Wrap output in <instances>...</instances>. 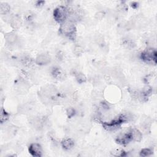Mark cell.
<instances>
[{
	"instance_id": "cell-11",
	"label": "cell",
	"mask_w": 157,
	"mask_h": 157,
	"mask_svg": "<svg viewBox=\"0 0 157 157\" xmlns=\"http://www.w3.org/2000/svg\"><path fill=\"white\" fill-rule=\"evenodd\" d=\"M10 6L6 3H2L0 4V12L3 15H6L10 11Z\"/></svg>"
},
{
	"instance_id": "cell-2",
	"label": "cell",
	"mask_w": 157,
	"mask_h": 157,
	"mask_svg": "<svg viewBox=\"0 0 157 157\" xmlns=\"http://www.w3.org/2000/svg\"><path fill=\"white\" fill-rule=\"evenodd\" d=\"M68 15V11L64 7L60 6L56 8L54 12V16L55 20L62 22L64 21Z\"/></svg>"
},
{
	"instance_id": "cell-3",
	"label": "cell",
	"mask_w": 157,
	"mask_h": 157,
	"mask_svg": "<svg viewBox=\"0 0 157 157\" xmlns=\"http://www.w3.org/2000/svg\"><path fill=\"white\" fill-rule=\"evenodd\" d=\"M42 92L48 96L49 97L52 98L53 97L57 95L58 93V90L55 86L53 85H49L45 87L44 88H43Z\"/></svg>"
},
{
	"instance_id": "cell-8",
	"label": "cell",
	"mask_w": 157,
	"mask_h": 157,
	"mask_svg": "<svg viewBox=\"0 0 157 157\" xmlns=\"http://www.w3.org/2000/svg\"><path fill=\"white\" fill-rule=\"evenodd\" d=\"M132 140L139 142L142 139V133L137 129H133L130 131Z\"/></svg>"
},
{
	"instance_id": "cell-14",
	"label": "cell",
	"mask_w": 157,
	"mask_h": 157,
	"mask_svg": "<svg viewBox=\"0 0 157 157\" xmlns=\"http://www.w3.org/2000/svg\"><path fill=\"white\" fill-rule=\"evenodd\" d=\"M8 119V114L6 113L5 110H2L1 111V117H0V121H1L2 123H3L5 122H6Z\"/></svg>"
},
{
	"instance_id": "cell-10",
	"label": "cell",
	"mask_w": 157,
	"mask_h": 157,
	"mask_svg": "<svg viewBox=\"0 0 157 157\" xmlns=\"http://www.w3.org/2000/svg\"><path fill=\"white\" fill-rule=\"evenodd\" d=\"M63 147L66 150H70L74 147V141L70 138L64 139L61 142Z\"/></svg>"
},
{
	"instance_id": "cell-17",
	"label": "cell",
	"mask_w": 157,
	"mask_h": 157,
	"mask_svg": "<svg viewBox=\"0 0 157 157\" xmlns=\"http://www.w3.org/2000/svg\"><path fill=\"white\" fill-rule=\"evenodd\" d=\"M95 17L96 19H99V20H101L102 19L103 17H104V13L103 12H98L95 15Z\"/></svg>"
},
{
	"instance_id": "cell-16",
	"label": "cell",
	"mask_w": 157,
	"mask_h": 157,
	"mask_svg": "<svg viewBox=\"0 0 157 157\" xmlns=\"http://www.w3.org/2000/svg\"><path fill=\"white\" fill-rule=\"evenodd\" d=\"M74 109H73V108H69L67 110V114H68L69 117H71L74 115Z\"/></svg>"
},
{
	"instance_id": "cell-12",
	"label": "cell",
	"mask_w": 157,
	"mask_h": 157,
	"mask_svg": "<svg viewBox=\"0 0 157 157\" xmlns=\"http://www.w3.org/2000/svg\"><path fill=\"white\" fill-rule=\"evenodd\" d=\"M52 74L54 76V77L57 79H59L60 78L62 77V76H63V73L62 72V71L59 69V68H55L53 70L52 72Z\"/></svg>"
},
{
	"instance_id": "cell-4",
	"label": "cell",
	"mask_w": 157,
	"mask_h": 157,
	"mask_svg": "<svg viewBox=\"0 0 157 157\" xmlns=\"http://www.w3.org/2000/svg\"><path fill=\"white\" fill-rule=\"evenodd\" d=\"M142 60L146 61H153L156 60V52L152 49H149L141 55Z\"/></svg>"
},
{
	"instance_id": "cell-7",
	"label": "cell",
	"mask_w": 157,
	"mask_h": 157,
	"mask_svg": "<svg viewBox=\"0 0 157 157\" xmlns=\"http://www.w3.org/2000/svg\"><path fill=\"white\" fill-rule=\"evenodd\" d=\"M10 23L13 28L18 29L21 27L22 24V21L19 17L14 16L11 18Z\"/></svg>"
},
{
	"instance_id": "cell-6",
	"label": "cell",
	"mask_w": 157,
	"mask_h": 157,
	"mask_svg": "<svg viewBox=\"0 0 157 157\" xmlns=\"http://www.w3.org/2000/svg\"><path fill=\"white\" fill-rule=\"evenodd\" d=\"M51 61V57L47 54H40L36 59V63L39 65H46L49 64Z\"/></svg>"
},
{
	"instance_id": "cell-9",
	"label": "cell",
	"mask_w": 157,
	"mask_h": 157,
	"mask_svg": "<svg viewBox=\"0 0 157 157\" xmlns=\"http://www.w3.org/2000/svg\"><path fill=\"white\" fill-rule=\"evenodd\" d=\"M5 39L9 44H14L17 42L18 39V37L15 33H9L6 34Z\"/></svg>"
},
{
	"instance_id": "cell-15",
	"label": "cell",
	"mask_w": 157,
	"mask_h": 157,
	"mask_svg": "<svg viewBox=\"0 0 157 157\" xmlns=\"http://www.w3.org/2000/svg\"><path fill=\"white\" fill-rule=\"evenodd\" d=\"M152 153V151L149 149H144L140 152V155L142 156H148Z\"/></svg>"
},
{
	"instance_id": "cell-5",
	"label": "cell",
	"mask_w": 157,
	"mask_h": 157,
	"mask_svg": "<svg viewBox=\"0 0 157 157\" xmlns=\"http://www.w3.org/2000/svg\"><path fill=\"white\" fill-rule=\"evenodd\" d=\"M30 153L34 156H41L42 153L41 146L37 143H34L30 145L29 147Z\"/></svg>"
},
{
	"instance_id": "cell-1",
	"label": "cell",
	"mask_w": 157,
	"mask_h": 157,
	"mask_svg": "<svg viewBox=\"0 0 157 157\" xmlns=\"http://www.w3.org/2000/svg\"><path fill=\"white\" fill-rule=\"evenodd\" d=\"M75 30L74 23L69 20L64 21L60 28L61 33L67 36H73L75 33Z\"/></svg>"
},
{
	"instance_id": "cell-13",
	"label": "cell",
	"mask_w": 157,
	"mask_h": 157,
	"mask_svg": "<svg viewBox=\"0 0 157 157\" xmlns=\"http://www.w3.org/2000/svg\"><path fill=\"white\" fill-rule=\"evenodd\" d=\"M76 77V79H77V82L80 83H83V82H85L86 81V79H87L83 73H77Z\"/></svg>"
}]
</instances>
